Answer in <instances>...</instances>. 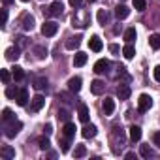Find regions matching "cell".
I'll return each instance as SVG.
<instances>
[{"mask_svg": "<svg viewBox=\"0 0 160 160\" xmlns=\"http://www.w3.org/2000/svg\"><path fill=\"white\" fill-rule=\"evenodd\" d=\"M0 156H2V158H6V160H12V158H15V151H13V147H10V145H4L2 149H0Z\"/></svg>", "mask_w": 160, "mask_h": 160, "instance_id": "cell-16", "label": "cell"}, {"mask_svg": "<svg viewBox=\"0 0 160 160\" xmlns=\"http://www.w3.org/2000/svg\"><path fill=\"white\" fill-rule=\"evenodd\" d=\"M15 102H17V106H21V108L27 106V102H28V91H27V89H19Z\"/></svg>", "mask_w": 160, "mask_h": 160, "instance_id": "cell-11", "label": "cell"}, {"mask_svg": "<svg viewBox=\"0 0 160 160\" xmlns=\"http://www.w3.org/2000/svg\"><path fill=\"white\" fill-rule=\"evenodd\" d=\"M109 51H111L113 55H117V53H119V45H115V43H113V45H109Z\"/></svg>", "mask_w": 160, "mask_h": 160, "instance_id": "cell-47", "label": "cell"}, {"mask_svg": "<svg viewBox=\"0 0 160 160\" xmlns=\"http://www.w3.org/2000/svg\"><path fill=\"white\" fill-rule=\"evenodd\" d=\"M43 106H45V98H43L42 94H36V96L32 98V102H30V111L36 113V111H40Z\"/></svg>", "mask_w": 160, "mask_h": 160, "instance_id": "cell-6", "label": "cell"}, {"mask_svg": "<svg viewBox=\"0 0 160 160\" xmlns=\"http://www.w3.org/2000/svg\"><path fill=\"white\" fill-rule=\"evenodd\" d=\"M151 108H152V98H151L149 94H141L139 100H138V109H139L141 113H145V111H149Z\"/></svg>", "mask_w": 160, "mask_h": 160, "instance_id": "cell-4", "label": "cell"}, {"mask_svg": "<svg viewBox=\"0 0 160 160\" xmlns=\"http://www.w3.org/2000/svg\"><path fill=\"white\" fill-rule=\"evenodd\" d=\"M134 156H136V154H134V152H126V158H128V160H132V158H134Z\"/></svg>", "mask_w": 160, "mask_h": 160, "instance_id": "cell-48", "label": "cell"}, {"mask_svg": "<svg viewBox=\"0 0 160 160\" xmlns=\"http://www.w3.org/2000/svg\"><path fill=\"white\" fill-rule=\"evenodd\" d=\"M132 4H134V8H136L138 12H145V8H147V2H145V0H132Z\"/></svg>", "mask_w": 160, "mask_h": 160, "instance_id": "cell-33", "label": "cell"}, {"mask_svg": "<svg viewBox=\"0 0 160 160\" xmlns=\"http://www.w3.org/2000/svg\"><path fill=\"white\" fill-rule=\"evenodd\" d=\"M113 139H115V143H119L121 147L124 145V134H122V128H119V126L113 128Z\"/></svg>", "mask_w": 160, "mask_h": 160, "instance_id": "cell-22", "label": "cell"}, {"mask_svg": "<svg viewBox=\"0 0 160 160\" xmlns=\"http://www.w3.org/2000/svg\"><path fill=\"white\" fill-rule=\"evenodd\" d=\"M109 66H111V64H109V60L100 58V60L94 64V72H96V73H106V72L109 70Z\"/></svg>", "mask_w": 160, "mask_h": 160, "instance_id": "cell-10", "label": "cell"}, {"mask_svg": "<svg viewBox=\"0 0 160 160\" xmlns=\"http://www.w3.org/2000/svg\"><path fill=\"white\" fill-rule=\"evenodd\" d=\"M81 77H72L70 81H68V91L70 92H79L81 91Z\"/></svg>", "mask_w": 160, "mask_h": 160, "instance_id": "cell-7", "label": "cell"}, {"mask_svg": "<svg viewBox=\"0 0 160 160\" xmlns=\"http://www.w3.org/2000/svg\"><path fill=\"white\" fill-rule=\"evenodd\" d=\"M136 36H138V32H136V28H128V30L124 32V40H126L128 43H132V42L136 40Z\"/></svg>", "mask_w": 160, "mask_h": 160, "instance_id": "cell-28", "label": "cell"}, {"mask_svg": "<svg viewBox=\"0 0 160 160\" xmlns=\"http://www.w3.org/2000/svg\"><path fill=\"white\" fill-rule=\"evenodd\" d=\"M57 30H58V25H57L55 21H45V23H43V27H42V34H43V36H47V38L55 36V34H57Z\"/></svg>", "mask_w": 160, "mask_h": 160, "instance_id": "cell-5", "label": "cell"}, {"mask_svg": "<svg viewBox=\"0 0 160 160\" xmlns=\"http://www.w3.org/2000/svg\"><path fill=\"white\" fill-rule=\"evenodd\" d=\"M130 94H132V91H130L128 85H121V87L117 89V96H119V100H128Z\"/></svg>", "mask_w": 160, "mask_h": 160, "instance_id": "cell-15", "label": "cell"}, {"mask_svg": "<svg viewBox=\"0 0 160 160\" xmlns=\"http://www.w3.org/2000/svg\"><path fill=\"white\" fill-rule=\"evenodd\" d=\"M72 23H73V27H77V28H87V27L91 25V13L85 12V10H77L75 15L72 17Z\"/></svg>", "mask_w": 160, "mask_h": 160, "instance_id": "cell-1", "label": "cell"}, {"mask_svg": "<svg viewBox=\"0 0 160 160\" xmlns=\"http://www.w3.org/2000/svg\"><path fill=\"white\" fill-rule=\"evenodd\" d=\"M58 119H62V121L68 122V119H70V111H68V109H60V111H58Z\"/></svg>", "mask_w": 160, "mask_h": 160, "instance_id": "cell-40", "label": "cell"}, {"mask_svg": "<svg viewBox=\"0 0 160 160\" xmlns=\"http://www.w3.org/2000/svg\"><path fill=\"white\" fill-rule=\"evenodd\" d=\"M34 28V17L30 13L23 15V30H32Z\"/></svg>", "mask_w": 160, "mask_h": 160, "instance_id": "cell-20", "label": "cell"}, {"mask_svg": "<svg viewBox=\"0 0 160 160\" xmlns=\"http://www.w3.org/2000/svg\"><path fill=\"white\" fill-rule=\"evenodd\" d=\"M81 36H73V38H70L68 42H66V49H70V51H73V49H77L79 47V43H81Z\"/></svg>", "mask_w": 160, "mask_h": 160, "instance_id": "cell-23", "label": "cell"}, {"mask_svg": "<svg viewBox=\"0 0 160 160\" xmlns=\"http://www.w3.org/2000/svg\"><path fill=\"white\" fill-rule=\"evenodd\" d=\"M77 115H79V121H81V122H89V119H91V115H89V108L85 106V104H81V106H79V111H77Z\"/></svg>", "mask_w": 160, "mask_h": 160, "instance_id": "cell-13", "label": "cell"}, {"mask_svg": "<svg viewBox=\"0 0 160 160\" xmlns=\"http://www.w3.org/2000/svg\"><path fill=\"white\" fill-rule=\"evenodd\" d=\"M12 75H13L15 81H23V79H25V70L19 68V66H15V68L12 70Z\"/></svg>", "mask_w": 160, "mask_h": 160, "instance_id": "cell-25", "label": "cell"}, {"mask_svg": "<svg viewBox=\"0 0 160 160\" xmlns=\"http://www.w3.org/2000/svg\"><path fill=\"white\" fill-rule=\"evenodd\" d=\"M62 10H64L62 2H60V0H55L49 8H43V13H45V15H51V17H57V15L62 13Z\"/></svg>", "mask_w": 160, "mask_h": 160, "instance_id": "cell-3", "label": "cell"}, {"mask_svg": "<svg viewBox=\"0 0 160 160\" xmlns=\"http://www.w3.org/2000/svg\"><path fill=\"white\" fill-rule=\"evenodd\" d=\"M2 2H4V6H10V4L13 2V0H2Z\"/></svg>", "mask_w": 160, "mask_h": 160, "instance_id": "cell-49", "label": "cell"}, {"mask_svg": "<svg viewBox=\"0 0 160 160\" xmlns=\"http://www.w3.org/2000/svg\"><path fill=\"white\" fill-rule=\"evenodd\" d=\"M87 53H83V51H77L75 53V57H73V66H85L87 64Z\"/></svg>", "mask_w": 160, "mask_h": 160, "instance_id": "cell-12", "label": "cell"}, {"mask_svg": "<svg viewBox=\"0 0 160 160\" xmlns=\"http://www.w3.org/2000/svg\"><path fill=\"white\" fill-rule=\"evenodd\" d=\"M75 130H77V128H75V124H72V122H66L62 132H64V136H66V138H73V136H75Z\"/></svg>", "mask_w": 160, "mask_h": 160, "instance_id": "cell-24", "label": "cell"}, {"mask_svg": "<svg viewBox=\"0 0 160 160\" xmlns=\"http://www.w3.org/2000/svg\"><path fill=\"white\" fill-rule=\"evenodd\" d=\"M115 15H117V19H126V17L130 15V10H128L124 4H121V6L115 8Z\"/></svg>", "mask_w": 160, "mask_h": 160, "instance_id": "cell-19", "label": "cell"}, {"mask_svg": "<svg viewBox=\"0 0 160 160\" xmlns=\"http://www.w3.org/2000/svg\"><path fill=\"white\" fill-rule=\"evenodd\" d=\"M89 2H96V0H89Z\"/></svg>", "mask_w": 160, "mask_h": 160, "instance_id": "cell-50", "label": "cell"}, {"mask_svg": "<svg viewBox=\"0 0 160 160\" xmlns=\"http://www.w3.org/2000/svg\"><path fill=\"white\" fill-rule=\"evenodd\" d=\"M139 152H141V156H143V158H151V156H152V151H151V147H149V145H141Z\"/></svg>", "mask_w": 160, "mask_h": 160, "instance_id": "cell-34", "label": "cell"}, {"mask_svg": "<svg viewBox=\"0 0 160 160\" xmlns=\"http://www.w3.org/2000/svg\"><path fill=\"white\" fill-rule=\"evenodd\" d=\"M102 109H104V113H106V115H111V113L115 111V100L106 98V100H104V104H102Z\"/></svg>", "mask_w": 160, "mask_h": 160, "instance_id": "cell-17", "label": "cell"}, {"mask_svg": "<svg viewBox=\"0 0 160 160\" xmlns=\"http://www.w3.org/2000/svg\"><path fill=\"white\" fill-rule=\"evenodd\" d=\"M98 23L100 25H108V21H109V13L106 12V10H98Z\"/></svg>", "mask_w": 160, "mask_h": 160, "instance_id": "cell-26", "label": "cell"}, {"mask_svg": "<svg viewBox=\"0 0 160 160\" xmlns=\"http://www.w3.org/2000/svg\"><path fill=\"white\" fill-rule=\"evenodd\" d=\"M68 139H70V138H66V139L60 141V151H62V152H68V151H70V141H68Z\"/></svg>", "mask_w": 160, "mask_h": 160, "instance_id": "cell-39", "label": "cell"}, {"mask_svg": "<svg viewBox=\"0 0 160 160\" xmlns=\"http://www.w3.org/2000/svg\"><path fill=\"white\" fill-rule=\"evenodd\" d=\"M19 57H21V47H19V45L6 49V58H8V60H17Z\"/></svg>", "mask_w": 160, "mask_h": 160, "instance_id": "cell-9", "label": "cell"}, {"mask_svg": "<svg viewBox=\"0 0 160 160\" xmlns=\"http://www.w3.org/2000/svg\"><path fill=\"white\" fill-rule=\"evenodd\" d=\"M122 55H124V58H128V60H130V58H134V55H136V49H134V47L128 43V45L122 49Z\"/></svg>", "mask_w": 160, "mask_h": 160, "instance_id": "cell-29", "label": "cell"}, {"mask_svg": "<svg viewBox=\"0 0 160 160\" xmlns=\"http://www.w3.org/2000/svg\"><path fill=\"white\" fill-rule=\"evenodd\" d=\"M21 128H23V122L13 119V121H10V124L4 128V130H6V132H4V136H6V138H15V136L19 134V130H21Z\"/></svg>", "mask_w": 160, "mask_h": 160, "instance_id": "cell-2", "label": "cell"}, {"mask_svg": "<svg viewBox=\"0 0 160 160\" xmlns=\"http://www.w3.org/2000/svg\"><path fill=\"white\" fill-rule=\"evenodd\" d=\"M104 91H106V83L100 81V79H94V81L91 83V92L92 94H102Z\"/></svg>", "mask_w": 160, "mask_h": 160, "instance_id": "cell-8", "label": "cell"}, {"mask_svg": "<svg viewBox=\"0 0 160 160\" xmlns=\"http://www.w3.org/2000/svg\"><path fill=\"white\" fill-rule=\"evenodd\" d=\"M21 2H28V0H21Z\"/></svg>", "mask_w": 160, "mask_h": 160, "instance_id": "cell-51", "label": "cell"}, {"mask_svg": "<svg viewBox=\"0 0 160 160\" xmlns=\"http://www.w3.org/2000/svg\"><path fill=\"white\" fill-rule=\"evenodd\" d=\"M128 134H130V139H132V141H139V139H141V128H139V126H136V124H132V126H130Z\"/></svg>", "mask_w": 160, "mask_h": 160, "instance_id": "cell-21", "label": "cell"}, {"mask_svg": "<svg viewBox=\"0 0 160 160\" xmlns=\"http://www.w3.org/2000/svg\"><path fill=\"white\" fill-rule=\"evenodd\" d=\"M34 87H36L38 91H43V89H47V79H45V77H40V79H36V81H34Z\"/></svg>", "mask_w": 160, "mask_h": 160, "instance_id": "cell-30", "label": "cell"}, {"mask_svg": "<svg viewBox=\"0 0 160 160\" xmlns=\"http://www.w3.org/2000/svg\"><path fill=\"white\" fill-rule=\"evenodd\" d=\"M89 47H91L92 51L100 53V51H102V47H104V43H102V40H100L98 36H92V38L89 40Z\"/></svg>", "mask_w": 160, "mask_h": 160, "instance_id": "cell-14", "label": "cell"}, {"mask_svg": "<svg viewBox=\"0 0 160 160\" xmlns=\"http://www.w3.org/2000/svg\"><path fill=\"white\" fill-rule=\"evenodd\" d=\"M0 77H2L4 85H8V83H10V79H12V73H10L8 70H2V72H0Z\"/></svg>", "mask_w": 160, "mask_h": 160, "instance_id": "cell-36", "label": "cell"}, {"mask_svg": "<svg viewBox=\"0 0 160 160\" xmlns=\"http://www.w3.org/2000/svg\"><path fill=\"white\" fill-rule=\"evenodd\" d=\"M149 45H151L152 49H160V34H152V36L149 38Z\"/></svg>", "mask_w": 160, "mask_h": 160, "instance_id": "cell-27", "label": "cell"}, {"mask_svg": "<svg viewBox=\"0 0 160 160\" xmlns=\"http://www.w3.org/2000/svg\"><path fill=\"white\" fill-rule=\"evenodd\" d=\"M15 117H13V113H12V109H2V122H10V121H13Z\"/></svg>", "mask_w": 160, "mask_h": 160, "instance_id": "cell-31", "label": "cell"}, {"mask_svg": "<svg viewBox=\"0 0 160 160\" xmlns=\"http://www.w3.org/2000/svg\"><path fill=\"white\" fill-rule=\"evenodd\" d=\"M96 132H98V130H96V126H94V124H87V126L81 130V136H83L85 139H89V138H94V136H96Z\"/></svg>", "mask_w": 160, "mask_h": 160, "instance_id": "cell-18", "label": "cell"}, {"mask_svg": "<svg viewBox=\"0 0 160 160\" xmlns=\"http://www.w3.org/2000/svg\"><path fill=\"white\" fill-rule=\"evenodd\" d=\"M152 141H154L156 147H160V132H154L152 134Z\"/></svg>", "mask_w": 160, "mask_h": 160, "instance_id": "cell-43", "label": "cell"}, {"mask_svg": "<svg viewBox=\"0 0 160 160\" xmlns=\"http://www.w3.org/2000/svg\"><path fill=\"white\" fill-rule=\"evenodd\" d=\"M38 145H40V149H42V151H47V149L51 147V143H49V139H47V138H40V139H38Z\"/></svg>", "mask_w": 160, "mask_h": 160, "instance_id": "cell-35", "label": "cell"}, {"mask_svg": "<svg viewBox=\"0 0 160 160\" xmlns=\"http://www.w3.org/2000/svg\"><path fill=\"white\" fill-rule=\"evenodd\" d=\"M152 75H154V79L160 83V66H154V70H152Z\"/></svg>", "mask_w": 160, "mask_h": 160, "instance_id": "cell-42", "label": "cell"}, {"mask_svg": "<svg viewBox=\"0 0 160 160\" xmlns=\"http://www.w3.org/2000/svg\"><path fill=\"white\" fill-rule=\"evenodd\" d=\"M43 132H45L47 136H49V134H53V124H49V122H47V124L43 126Z\"/></svg>", "mask_w": 160, "mask_h": 160, "instance_id": "cell-45", "label": "cell"}, {"mask_svg": "<svg viewBox=\"0 0 160 160\" xmlns=\"http://www.w3.org/2000/svg\"><path fill=\"white\" fill-rule=\"evenodd\" d=\"M85 154H87L85 145H77V147H75V151H73V156H75V158H81V156H85Z\"/></svg>", "mask_w": 160, "mask_h": 160, "instance_id": "cell-32", "label": "cell"}, {"mask_svg": "<svg viewBox=\"0 0 160 160\" xmlns=\"http://www.w3.org/2000/svg\"><path fill=\"white\" fill-rule=\"evenodd\" d=\"M17 43H19V47H25V45H27V38H23V36L17 38Z\"/></svg>", "mask_w": 160, "mask_h": 160, "instance_id": "cell-46", "label": "cell"}, {"mask_svg": "<svg viewBox=\"0 0 160 160\" xmlns=\"http://www.w3.org/2000/svg\"><path fill=\"white\" fill-rule=\"evenodd\" d=\"M6 23H8V10H2V28H6Z\"/></svg>", "mask_w": 160, "mask_h": 160, "instance_id": "cell-41", "label": "cell"}, {"mask_svg": "<svg viewBox=\"0 0 160 160\" xmlns=\"http://www.w3.org/2000/svg\"><path fill=\"white\" fill-rule=\"evenodd\" d=\"M17 92H19V89H15V87H8L6 89V96L8 98H17Z\"/></svg>", "mask_w": 160, "mask_h": 160, "instance_id": "cell-37", "label": "cell"}, {"mask_svg": "<svg viewBox=\"0 0 160 160\" xmlns=\"http://www.w3.org/2000/svg\"><path fill=\"white\" fill-rule=\"evenodd\" d=\"M34 53H36L38 58H45V57H47V49H43V47H36Z\"/></svg>", "mask_w": 160, "mask_h": 160, "instance_id": "cell-38", "label": "cell"}, {"mask_svg": "<svg viewBox=\"0 0 160 160\" xmlns=\"http://www.w3.org/2000/svg\"><path fill=\"white\" fill-rule=\"evenodd\" d=\"M81 4H83V0H70L72 8H81Z\"/></svg>", "mask_w": 160, "mask_h": 160, "instance_id": "cell-44", "label": "cell"}]
</instances>
